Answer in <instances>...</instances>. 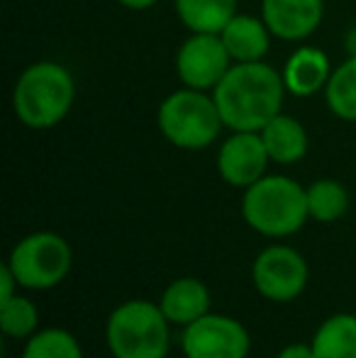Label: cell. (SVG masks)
Masks as SVG:
<instances>
[{
	"label": "cell",
	"instance_id": "obj_1",
	"mask_svg": "<svg viewBox=\"0 0 356 358\" xmlns=\"http://www.w3.org/2000/svg\"><path fill=\"white\" fill-rule=\"evenodd\" d=\"M285 93L283 73L266 62H249L232 64L225 78L215 85L213 98L227 129L262 132L276 115H280Z\"/></svg>",
	"mask_w": 356,
	"mask_h": 358
},
{
	"label": "cell",
	"instance_id": "obj_2",
	"mask_svg": "<svg viewBox=\"0 0 356 358\" xmlns=\"http://www.w3.org/2000/svg\"><path fill=\"white\" fill-rule=\"evenodd\" d=\"M76 100V80L59 62H34L13 88V113L29 129H52L66 120Z\"/></svg>",
	"mask_w": 356,
	"mask_h": 358
},
{
	"label": "cell",
	"instance_id": "obj_3",
	"mask_svg": "<svg viewBox=\"0 0 356 358\" xmlns=\"http://www.w3.org/2000/svg\"><path fill=\"white\" fill-rule=\"evenodd\" d=\"M171 327L159 302L134 297L110 312L105 344L113 358H166L171 351Z\"/></svg>",
	"mask_w": 356,
	"mask_h": 358
},
{
	"label": "cell",
	"instance_id": "obj_4",
	"mask_svg": "<svg viewBox=\"0 0 356 358\" xmlns=\"http://www.w3.org/2000/svg\"><path fill=\"white\" fill-rule=\"evenodd\" d=\"M242 217L257 234L283 239L310 220L308 193L288 176H264L242 195Z\"/></svg>",
	"mask_w": 356,
	"mask_h": 358
},
{
	"label": "cell",
	"instance_id": "obj_5",
	"mask_svg": "<svg viewBox=\"0 0 356 358\" xmlns=\"http://www.w3.org/2000/svg\"><path fill=\"white\" fill-rule=\"evenodd\" d=\"M157 124L169 144L185 151L208 149L225 127L213 95L185 85L162 100Z\"/></svg>",
	"mask_w": 356,
	"mask_h": 358
},
{
	"label": "cell",
	"instance_id": "obj_6",
	"mask_svg": "<svg viewBox=\"0 0 356 358\" xmlns=\"http://www.w3.org/2000/svg\"><path fill=\"white\" fill-rule=\"evenodd\" d=\"M5 264L24 290H52L71 271L73 251L57 231H34L13 246Z\"/></svg>",
	"mask_w": 356,
	"mask_h": 358
},
{
	"label": "cell",
	"instance_id": "obj_7",
	"mask_svg": "<svg viewBox=\"0 0 356 358\" xmlns=\"http://www.w3.org/2000/svg\"><path fill=\"white\" fill-rule=\"evenodd\" d=\"M180 351L185 358H249L252 336L239 320L220 312H208L183 327Z\"/></svg>",
	"mask_w": 356,
	"mask_h": 358
},
{
	"label": "cell",
	"instance_id": "obj_8",
	"mask_svg": "<svg viewBox=\"0 0 356 358\" xmlns=\"http://www.w3.org/2000/svg\"><path fill=\"white\" fill-rule=\"evenodd\" d=\"M254 287L262 297L271 302H293L303 295L310 280L308 261L293 246L273 244L266 246L254 259L252 266Z\"/></svg>",
	"mask_w": 356,
	"mask_h": 358
},
{
	"label": "cell",
	"instance_id": "obj_9",
	"mask_svg": "<svg viewBox=\"0 0 356 358\" xmlns=\"http://www.w3.org/2000/svg\"><path fill=\"white\" fill-rule=\"evenodd\" d=\"M232 57L220 34L190 32L176 52V73L185 88L215 90V85L232 69Z\"/></svg>",
	"mask_w": 356,
	"mask_h": 358
},
{
	"label": "cell",
	"instance_id": "obj_10",
	"mask_svg": "<svg viewBox=\"0 0 356 358\" xmlns=\"http://www.w3.org/2000/svg\"><path fill=\"white\" fill-rule=\"evenodd\" d=\"M271 159L259 132H232L218 151V173L232 188L247 190L266 176Z\"/></svg>",
	"mask_w": 356,
	"mask_h": 358
},
{
	"label": "cell",
	"instance_id": "obj_11",
	"mask_svg": "<svg viewBox=\"0 0 356 358\" xmlns=\"http://www.w3.org/2000/svg\"><path fill=\"white\" fill-rule=\"evenodd\" d=\"M325 0H262V17L276 39L300 42L320 27Z\"/></svg>",
	"mask_w": 356,
	"mask_h": 358
},
{
	"label": "cell",
	"instance_id": "obj_12",
	"mask_svg": "<svg viewBox=\"0 0 356 358\" xmlns=\"http://www.w3.org/2000/svg\"><path fill=\"white\" fill-rule=\"evenodd\" d=\"M332 71V64H329L327 54L322 49L310 47V44L298 47L283 66L285 90L295 98H310V95L327 88Z\"/></svg>",
	"mask_w": 356,
	"mask_h": 358
},
{
	"label": "cell",
	"instance_id": "obj_13",
	"mask_svg": "<svg viewBox=\"0 0 356 358\" xmlns=\"http://www.w3.org/2000/svg\"><path fill=\"white\" fill-rule=\"evenodd\" d=\"M210 305H213L210 287L200 278H190V275L171 280L159 300V307L164 310L166 320L176 327L193 324L195 320L208 315Z\"/></svg>",
	"mask_w": 356,
	"mask_h": 358
},
{
	"label": "cell",
	"instance_id": "obj_14",
	"mask_svg": "<svg viewBox=\"0 0 356 358\" xmlns=\"http://www.w3.org/2000/svg\"><path fill=\"white\" fill-rule=\"evenodd\" d=\"M225 47L234 64H249V62H264L271 47V29L266 27L264 17L237 13L227 22V27L220 32Z\"/></svg>",
	"mask_w": 356,
	"mask_h": 358
},
{
	"label": "cell",
	"instance_id": "obj_15",
	"mask_svg": "<svg viewBox=\"0 0 356 358\" xmlns=\"http://www.w3.org/2000/svg\"><path fill=\"white\" fill-rule=\"evenodd\" d=\"M262 139L264 146L269 151V159L273 164L280 166H290V164H298L300 159H305L308 154V129L303 127V122L290 115H276L273 120L262 129Z\"/></svg>",
	"mask_w": 356,
	"mask_h": 358
},
{
	"label": "cell",
	"instance_id": "obj_16",
	"mask_svg": "<svg viewBox=\"0 0 356 358\" xmlns=\"http://www.w3.org/2000/svg\"><path fill=\"white\" fill-rule=\"evenodd\" d=\"M315 358H356V315L337 312L327 317L313 334Z\"/></svg>",
	"mask_w": 356,
	"mask_h": 358
},
{
	"label": "cell",
	"instance_id": "obj_17",
	"mask_svg": "<svg viewBox=\"0 0 356 358\" xmlns=\"http://www.w3.org/2000/svg\"><path fill=\"white\" fill-rule=\"evenodd\" d=\"M173 8L185 29L220 34L237 15V0H176Z\"/></svg>",
	"mask_w": 356,
	"mask_h": 358
},
{
	"label": "cell",
	"instance_id": "obj_18",
	"mask_svg": "<svg viewBox=\"0 0 356 358\" xmlns=\"http://www.w3.org/2000/svg\"><path fill=\"white\" fill-rule=\"evenodd\" d=\"M305 193H308L310 220L322 222V224L342 220V217L349 213V205H352L349 190L334 178L313 180V183L305 188Z\"/></svg>",
	"mask_w": 356,
	"mask_h": 358
},
{
	"label": "cell",
	"instance_id": "obj_19",
	"mask_svg": "<svg viewBox=\"0 0 356 358\" xmlns=\"http://www.w3.org/2000/svg\"><path fill=\"white\" fill-rule=\"evenodd\" d=\"M325 100L332 115L344 122H356V57H347L332 71L325 88Z\"/></svg>",
	"mask_w": 356,
	"mask_h": 358
},
{
	"label": "cell",
	"instance_id": "obj_20",
	"mask_svg": "<svg viewBox=\"0 0 356 358\" xmlns=\"http://www.w3.org/2000/svg\"><path fill=\"white\" fill-rule=\"evenodd\" d=\"M22 358H83V349L71 331L62 327H47L29 336Z\"/></svg>",
	"mask_w": 356,
	"mask_h": 358
},
{
	"label": "cell",
	"instance_id": "obj_21",
	"mask_svg": "<svg viewBox=\"0 0 356 358\" xmlns=\"http://www.w3.org/2000/svg\"><path fill=\"white\" fill-rule=\"evenodd\" d=\"M0 329L10 339H29L39 331V310L29 297L15 295L0 305Z\"/></svg>",
	"mask_w": 356,
	"mask_h": 358
},
{
	"label": "cell",
	"instance_id": "obj_22",
	"mask_svg": "<svg viewBox=\"0 0 356 358\" xmlns=\"http://www.w3.org/2000/svg\"><path fill=\"white\" fill-rule=\"evenodd\" d=\"M17 290H20V283H17V278H15L13 268H10L8 264H3L0 266V305L13 300V297L17 295Z\"/></svg>",
	"mask_w": 356,
	"mask_h": 358
},
{
	"label": "cell",
	"instance_id": "obj_23",
	"mask_svg": "<svg viewBox=\"0 0 356 358\" xmlns=\"http://www.w3.org/2000/svg\"><path fill=\"white\" fill-rule=\"evenodd\" d=\"M276 358H315V354H313V346H310V344H300V341H298V344L283 346Z\"/></svg>",
	"mask_w": 356,
	"mask_h": 358
},
{
	"label": "cell",
	"instance_id": "obj_24",
	"mask_svg": "<svg viewBox=\"0 0 356 358\" xmlns=\"http://www.w3.org/2000/svg\"><path fill=\"white\" fill-rule=\"evenodd\" d=\"M115 3H120L122 8H127V10H134V13H142V10L154 8L159 0H115Z\"/></svg>",
	"mask_w": 356,
	"mask_h": 358
},
{
	"label": "cell",
	"instance_id": "obj_25",
	"mask_svg": "<svg viewBox=\"0 0 356 358\" xmlns=\"http://www.w3.org/2000/svg\"><path fill=\"white\" fill-rule=\"evenodd\" d=\"M344 49H347V57H356V27L352 32H347V39H344Z\"/></svg>",
	"mask_w": 356,
	"mask_h": 358
}]
</instances>
